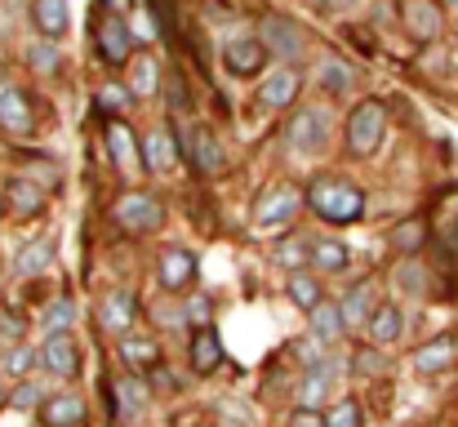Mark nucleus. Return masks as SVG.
<instances>
[{"mask_svg":"<svg viewBox=\"0 0 458 427\" xmlns=\"http://www.w3.org/2000/svg\"><path fill=\"white\" fill-rule=\"evenodd\" d=\"M0 338H9V343L22 338V320H18L13 312H0Z\"/></svg>","mask_w":458,"mask_h":427,"instance_id":"obj_44","label":"nucleus"},{"mask_svg":"<svg viewBox=\"0 0 458 427\" xmlns=\"http://www.w3.org/2000/svg\"><path fill=\"white\" fill-rule=\"evenodd\" d=\"M94 40H98V54H103V63H112V67H125V63L134 58V45H139V36H134V27L125 22V13H112V18H103Z\"/></svg>","mask_w":458,"mask_h":427,"instance_id":"obj_8","label":"nucleus"},{"mask_svg":"<svg viewBox=\"0 0 458 427\" xmlns=\"http://www.w3.org/2000/svg\"><path fill=\"white\" fill-rule=\"evenodd\" d=\"M116 356L125 361V370H134V374H152L156 365H160V343L148 338V334H121Z\"/></svg>","mask_w":458,"mask_h":427,"instance_id":"obj_15","label":"nucleus"},{"mask_svg":"<svg viewBox=\"0 0 458 427\" xmlns=\"http://www.w3.org/2000/svg\"><path fill=\"white\" fill-rule=\"evenodd\" d=\"M182 316H191V325H205L209 320V298H187L182 303Z\"/></svg>","mask_w":458,"mask_h":427,"instance_id":"obj_43","label":"nucleus"},{"mask_svg":"<svg viewBox=\"0 0 458 427\" xmlns=\"http://www.w3.org/2000/svg\"><path fill=\"white\" fill-rule=\"evenodd\" d=\"M320 85H329L334 94H347V90H352V72H347V63L325 58V67H320Z\"/></svg>","mask_w":458,"mask_h":427,"instance_id":"obj_37","label":"nucleus"},{"mask_svg":"<svg viewBox=\"0 0 458 427\" xmlns=\"http://www.w3.org/2000/svg\"><path fill=\"white\" fill-rule=\"evenodd\" d=\"M130 90H134V98H156L160 94V63L152 54L130 58Z\"/></svg>","mask_w":458,"mask_h":427,"instance_id":"obj_26","label":"nucleus"},{"mask_svg":"<svg viewBox=\"0 0 458 427\" xmlns=\"http://www.w3.org/2000/svg\"><path fill=\"white\" fill-rule=\"evenodd\" d=\"M325 392H329V370H325V361L320 365H307V374H303V392H299V401L303 406H325Z\"/></svg>","mask_w":458,"mask_h":427,"instance_id":"obj_31","label":"nucleus"},{"mask_svg":"<svg viewBox=\"0 0 458 427\" xmlns=\"http://www.w3.org/2000/svg\"><path fill=\"white\" fill-rule=\"evenodd\" d=\"M31 22H36V31L40 36H49V40H63L67 36V0H31Z\"/></svg>","mask_w":458,"mask_h":427,"instance_id":"obj_24","label":"nucleus"},{"mask_svg":"<svg viewBox=\"0 0 458 427\" xmlns=\"http://www.w3.org/2000/svg\"><path fill=\"white\" fill-rule=\"evenodd\" d=\"M325 347H329V343H320L311 329H307V338H299V343H294V352H299V361H303V365H320Z\"/></svg>","mask_w":458,"mask_h":427,"instance_id":"obj_41","label":"nucleus"},{"mask_svg":"<svg viewBox=\"0 0 458 427\" xmlns=\"http://www.w3.org/2000/svg\"><path fill=\"white\" fill-rule=\"evenodd\" d=\"M4 209H9V205H4V187H0V218H4Z\"/></svg>","mask_w":458,"mask_h":427,"instance_id":"obj_48","label":"nucleus"},{"mask_svg":"<svg viewBox=\"0 0 458 427\" xmlns=\"http://www.w3.org/2000/svg\"><path fill=\"white\" fill-rule=\"evenodd\" d=\"M223 63H227V72L241 76V81L259 76V72L267 67V45H263V36H259V31H236V36H227V40H223Z\"/></svg>","mask_w":458,"mask_h":427,"instance_id":"obj_4","label":"nucleus"},{"mask_svg":"<svg viewBox=\"0 0 458 427\" xmlns=\"http://www.w3.org/2000/svg\"><path fill=\"white\" fill-rule=\"evenodd\" d=\"M58 40H49V36H40L31 49H27V58H31V67L36 72H58V49H54Z\"/></svg>","mask_w":458,"mask_h":427,"instance_id":"obj_36","label":"nucleus"},{"mask_svg":"<svg viewBox=\"0 0 458 427\" xmlns=\"http://www.w3.org/2000/svg\"><path fill=\"white\" fill-rule=\"evenodd\" d=\"M4 401H9V392H4V379H0V406H4Z\"/></svg>","mask_w":458,"mask_h":427,"instance_id":"obj_49","label":"nucleus"},{"mask_svg":"<svg viewBox=\"0 0 458 427\" xmlns=\"http://www.w3.org/2000/svg\"><path fill=\"white\" fill-rule=\"evenodd\" d=\"M191 281H196V254L182 250V245H169V250L160 254V285H165L169 294H182Z\"/></svg>","mask_w":458,"mask_h":427,"instance_id":"obj_14","label":"nucleus"},{"mask_svg":"<svg viewBox=\"0 0 458 427\" xmlns=\"http://www.w3.org/2000/svg\"><path fill=\"white\" fill-rule=\"evenodd\" d=\"M299 90H303V76L285 63L281 72H267V76L259 81V103H263V107H272V112H281V107H294Z\"/></svg>","mask_w":458,"mask_h":427,"instance_id":"obj_10","label":"nucleus"},{"mask_svg":"<svg viewBox=\"0 0 458 427\" xmlns=\"http://www.w3.org/2000/svg\"><path fill=\"white\" fill-rule=\"evenodd\" d=\"M343 320H347V329H365V320H369V312H374V294H369V285H356L343 303Z\"/></svg>","mask_w":458,"mask_h":427,"instance_id":"obj_28","label":"nucleus"},{"mask_svg":"<svg viewBox=\"0 0 458 427\" xmlns=\"http://www.w3.org/2000/svg\"><path fill=\"white\" fill-rule=\"evenodd\" d=\"M36 414L45 427H76L85 423V401L76 392H54V397H45V406Z\"/></svg>","mask_w":458,"mask_h":427,"instance_id":"obj_18","label":"nucleus"},{"mask_svg":"<svg viewBox=\"0 0 458 427\" xmlns=\"http://www.w3.org/2000/svg\"><path fill=\"white\" fill-rule=\"evenodd\" d=\"M139 320V298L130 294V289H112L103 303H98V325L107 329V334H130V325Z\"/></svg>","mask_w":458,"mask_h":427,"instance_id":"obj_11","label":"nucleus"},{"mask_svg":"<svg viewBox=\"0 0 458 427\" xmlns=\"http://www.w3.org/2000/svg\"><path fill=\"white\" fill-rule=\"evenodd\" d=\"M285 289H290V298H294V303H299L303 312H311V307H316V303L325 298V285H320V277H311V272H299V268L290 272V285H285Z\"/></svg>","mask_w":458,"mask_h":427,"instance_id":"obj_29","label":"nucleus"},{"mask_svg":"<svg viewBox=\"0 0 458 427\" xmlns=\"http://www.w3.org/2000/svg\"><path fill=\"white\" fill-rule=\"evenodd\" d=\"M458 356V338H432V343H423L419 352H414V370L419 374H441V370H450Z\"/></svg>","mask_w":458,"mask_h":427,"instance_id":"obj_23","label":"nucleus"},{"mask_svg":"<svg viewBox=\"0 0 458 427\" xmlns=\"http://www.w3.org/2000/svg\"><path fill=\"white\" fill-rule=\"evenodd\" d=\"M307 259H311L316 272H343V268L352 263V254H347L343 241H311V245H307Z\"/></svg>","mask_w":458,"mask_h":427,"instance_id":"obj_27","label":"nucleus"},{"mask_svg":"<svg viewBox=\"0 0 458 427\" xmlns=\"http://www.w3.org/2000/svg\"><path fill=\"white\" fill-rule=\"evenodd\" d=\"M130 103H134V90H130V85H116V81L98 85V107H103L107 116H121Z\"/></svg>","mask_w":458,"mask_h":427,"instance_id":"obj_33","label":"nucleus"},{"mask_svg":"<svg viewBox=\"0 0 458 427\" xmlns=\"http://www.w3.org/2000/svg\"><path fill=\"white\" fill-rule=\"evenodd\" d=\"M365 334H369L374 347H392V343L405 334V312H401L396 303H378V307L369 312V320H365Z\"/></svg>","mask_w":458,"mask_h":427,"instance_id":"obj_16","label":"nucleus"},{"mask_svg":"<svg viewBox=\"0 0 458 427\" xmlns=\"http://www.w3.org/2000/svg\"><path fill=\"white\" fill-rule=\"evenodd\" d=\"M40 392H45V388H36V383H27V379H22V383L13 388V397H9V401H13L18 410H40V406H45V397H40Z\"/></svg>","mask_w":458,"mask_h":427,"instance_id":"obj_40","label":"nucleus"},{"mask_svg":"<svg viewBox=\"0 0 458 427\" xmlns=\"http://www.w3.org/2000/svg\"><path fill=\"white\" fill-rule=\"evenodd\" d=\"M259 36H263V45H267V54H276V58H299L303 54V27L299 22H290L285 13H267L263 22H259Z\"/></svg>","mask_w":458,"mask_h":427,"instance_id":"obj_9","label":"nucleus"},{"mask_svg":"<svg viewBox=\"0 0 458 427\" xmlns=\"http://www.w3.org/2000/svg\"><path fill=\"white\" fill-rule=\"evenodd\" d=\"M423 241H428V227H423L419 218H410V223L392 227V250H401V254H419V250H423Z\"/></svg>","mask_w":458,"mask_h":427,"instance_id":"obj_32","label":"nucleus"},{"mask_svg":"<svg viewBox=\"0 0 458 427\" xmlns=\"http://www.w3.org/2000/svg\"><path fill=\"white\" fill-rule=\"evenodd\" d=\"M325 142H329V112L325 107H299L290 116V147L303 151V156H316V151H325Z\"/></svg>","mask_w":458,"mask_h":427,"instance_id":"obj_7","label":"nucleus"},{"mask_svg":"<svg viewBox=\"0 0 458 427\" xmlns=\"http://www.w3.org/2000/svg\"><path fill=\"white\" fill-rule=\"evenodd\" d=\"M347 423H365L356 401H338L334 410H325V427H347Z\"/></svg>","mask_w":458,"mask_h":427,"instance_id":"obj_38","label":"nucleus"},{"mask_svg":"<svg viewBox=\"0 0 458 427\" xmlns=\"http://www.w3.org/2000/svg\"><path fill=\"white\" fill-rule=\"evenodd\" d=\"M139 160L152 169V174H169L178 165V142H174V130L169 125H156L148 130V139L139 147Z\"/></svg>","mask_w":458,"mask_h":427,"instance_id":"obj_13","label":"nucleus"},{"mask_svg":"<svg viewBox=\"0 0 458 427\" xmlns=\"http://www.w3.org/2000/svg\"><path fill=\"white\" fill-rule=\"evenodd\" d=\"M307 316H311V325H307V329H311L320 343H338V338H343V329H347L343 307H338V303H329V298H320Z\"/></svg>","mask_w":458,"mask_h":427,"instance_id":"obj_25","label":"nucleus"},{"mask_svg":"<svg viewBox=\"0 0 458 427\" xmlns=\"http://www.w3.org/2000/svg\"><path fill=\"white\" fill-rule=\"evenodd\" d=\"M107 151H112L116 165H134V130H130L121 116L107 121Z\"/></svg>","mask_w":458,"mask_h":427,"instance_id":"obj_30","label":"nucleus"},{"mask_svg":"<svg viewBox=\"0 0 458 427\" xmlns=\"http://www.w3.org/2000/svg\"><path fill=\"white\" fill-rule=\"evenodd\" d=\"M450 4H454V9H458V0H450Z\"/></svg>","mask_w":458,"mask_h":427,"instance_id":"obj_50","label":"nucleus"},{"mask_svg":"<svg viewBox=\"0 0 458 427\" xmlns=\"http://www.w3.org/2000/svg\"><path fill=\"white\" fill-rule=\"evenodd\" d=\"M169 107H174V112H182V107H187V90H182L178 81L169 85Z\"/></svg>","mask_w":458,"mask_h":427,"instance_id":"obj_46","label":"nucleus"},{"mask_svg":"<svg viewBox=\"0 0 458 427\" xmlns=\"http://www.w3.org/2000/svg\"><path fill=\"white\" fill-rule=\"evenodd\" d=\"M49 259H54L49 241H31V245H22V254H18V272H22V277H36V272L49 268Z\"/></svg>","mask_w":458,"mask_h":427,"instance_id":"obj_34","label":"nucleus"},{"mask_svg":"<svg viewBox=\"0 0 458 427\" xmlns=\"http://www.w3.org/2000/svg\"><path fill=\"white\" fill-rule=\"evenodd\" d=\"M303 201L320 223H334V227H347V223H360V218H365V192L352 187L343 174H320V178H311Z\"/></svg>","mask_w":458,"mask_h":427,"instance_id":"obj_1","label":"nucleus"},{"mask_svg":"<svg viewBox=\"0 0 458 427\" xmlns=\"http://www.w3.org/2000/svg\"><path fill=\"white\" fill-rule=\"evenodd\" d=\"M112 218L125 227V232H156L160 223H165V205L148 196V192H121L116 196V205H112Z\"/></svg>","mask_w":458,"mask_h":427,"instance_id":"obj_3","label":"nucleus"},{"mask_svg":"<svg viewBox=\"0 0 458 427\" xmlns=\"http://www.w3.org/2000/svg\"><path fill=\"white\" fill-rule=\"evenodd\" d=\"M4 205H9L13 218H36L45 209V192L36 183H27V178H9L4 183Z\"/></svg>","mask_w":458,"mask_h":427,"instance_id":"obj_20","label":"nucleus"},{"mask_svg":"<svg viewBox=\"0 0 458 427\" xmlns=\"http://www.w3.org/2000/svg\"><path fill=\"white\" fill-rule=\"evenodd\" d=\"M387 134V107L378 98H360L347 116V151L352 156H374Z\"/></svg>","mask_w":458,"mask_h":427,"instance_id":"obj_2","label":"nucleus"},{"mask_svg":"<svg viewBox=\"0 0 458 427\" xmlns=\"http://www.w3.org/2000/svg\"><path fill=\"white\" fill-rule=\"evenodd\" d=\"M392 285H401L405 294H419V289H423V268H419V263H401V268H392Z\"/></svg>","mask_w":458,"mask_h":427,"instance_id":"obj_39","label":"nucleus"},{"mask_svg":"<svg viewBox=\"0 0 458 427\" xmlns=\"http://www.w3.org/2000/svg\"><path fill=\"white\" fill-rule=\"evenodd\" d=\"M307 245H311V241H285V245H281V263H303Z\"/></svg>","mask_w":458,"mask_h":427,"instance_id":"obj_45","label":"nucleus"},{"mask_svg":"<svg viewBox=\"0 0 458 427\" xmlns=\"http://www.w3.org/2000/svg\"><path fill=\"white\" fill-rule=\"evenodd\" d=\"M187 156H191V165H196V174H218L223 169V142L214 130H205V125H196L191 134H187Z\"/></svg>","mask_w":458,"mask_h":427,"instance_id":"obj_17","label":"nucleus"},{"mask_svg":"<svg viewBox=\"0 0 458 427\" xmlns=\"http://www.w3.org/2000/svg\"><path fill=\"white\" fill-rule=\"evenodd\" d=\"M405 27L414 40H437L441 36V9L432 0H405Z\"/></svg>","mask_w":458,"mask_h":427,"instance_id":"obj_22","label":"nucleus"},{"mask_svg":"<svg viewBox=\"0 0 458 427\" xmlns=\"http://www.w3.org/2000/svg\"><path fill=\"white\" fill-rule=\"evenodd\" d=\"M40 365H45L54 379H76V374H81V338H76L72 329L45 334V343H40Z\"/></svg>","mask_w":458,"mask_h":427,"instance_id":"obj_5","label":"nucleus"},{"mask_svg":"<svg viewBox=\"0 0 458 427\" xmlns=\"http://www.w3.org/2000/svg\"><path fill=\"white\" fill-rule=\"evenodd\" d=\"M103 4H107L112 13H130V9H134V0H103Z\"/></svg>","mask_w":458,"mask_h":427,"instance_id":"obj_47","label":"nucleus"},{"mask_svg":"<svg viewBox=\"0 0 458 427\" xmlns=\"http://www.w3.org/2000/svg\"><path fill=\"white\" fill-rule=\"evenodd\" d=\"M0 130H4V134H31V130H36L31 98H27L18 85H0Z\"/></svg>","mask_w":458,"mask_h":427,"instance_id":"obj_12","label":"nucleus"},{"mask_svg":"<svg viewBox=\"0 0 458 427\" xmlns=\"http://www.w3.org/2000/svg\"><path fill=\"white\" fill-rule=\"evenodd\" d=\"M187 356H191V370H196V374H214V370L223 365V343H218V334H214L209 325H196Z\"/></svg>","mask_w":458,"mask_h":427,"instance_id":"obj_19","label":"nucleus"},{"mask_svg":"<svg viewBox=\"0 0 458 427\" xmlns=\"http://www.w3.org/2000/svg\"><path fill=\"white\" fill-rule=\"evenodd\" d=\"M303 192L299 187H290V183H281V187H272L259 205H254V223L259 227H267V232H276V227H290L294 223V214L303 209Z\"/></svg>","mask_w":458,"mask_h":427,"instance_id":"obj_6","label":"nucleus"},{"mask_svg":"<svg viewBox=\"0 0 458 427\" xmlns=\"http://www.w3.org/2000/svg\"><path fill=\"white\" fill-rule=\"evenodd\" d=\"M76 320V303H67V298H58V303H49L45 312H40V325H45V334H54V329H67Z\"/></svg>","mask_w":458,"mask_h":427,"instance_id":"obj_35","label":"nucleus"},{"mask_svg":"<svg viewBox=\"0 0 458 427\" xmlns=\"http://www.w3.org/2000/svg\"><path fill=\"white\" fill-rule=\"evenodd\" d=\"M36 361H40V352H31V347H13L9 361H4V370H9V374H27Z\"/></svg>","mask_w":458,"mask_h":427,"instance_id":"obj_42","label":"nucleus"},{"mask_svg":"<svg viewBox=\"0 0 458 427\" xmlns=\"http://www.w3.org/2000/svg\"><path fill=\"white\" fill-rule=\"evenodd\" d=\"M116 406H121V414L125 419H134V414H143L148 410V401H152V383H148V374H125V379H116Z\"/></svg>","mask_w":458,"mask_h":427,"instance_id":"obj_21","label":"nucleus"}]
</instances>
